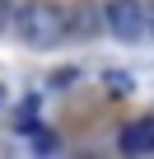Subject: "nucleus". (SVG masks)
Returning <instances> with one entry per match:
<instances>
[{"mask_svg": "<svg viewBox=\"0 0 154 159\" xmlns=\"http://www.w3.org/2000/svg\"><path fill=\"white\" fill-rule=\"evenodd\" d=\"M10 28L28 47H56L65 38V10H56L51 0H24L10 14Z\"/></svg>", "mask_w": 154, "mask_h": 159, "instance_id": "obj_1", "label": "nucleus"}, {"mask_svg": "<svg viewBox=\"0 0 154 159\" xmlns=\"http://www.w3.org/2000/svg\"><path fill=\"white\" fill-rule=\"evenodd\" d=\"M149 33H154V5H149Z\"/></svg>", "mask_w": 154, "mask_h": 159, "instance_id": "obj_7", "label": "nucleus"}, {"mask_svg": "<svg viewBox=\"0 0 154 159\" xmlns=\"http://www.w3.org/2000/svg\"><path fill=\"white\" fill-rule=\"evenodd\" d=\"M121 150H126V154H149V150H154V117H149V122H131V126L121 131Z\"/></svg>", "mask_w": 154, "mask_h": 159, "instance_id": "obj_4", "label": "nucleus"}, {"mask_svg": "<svg viewBox=\"0 0 154 159\" xmlns=\"http://www.w3.org/2000/svg\"><path fill=\"white\" fill-rule=\"evenodd\" d=\"M103 84H108L112 94H131V80H126L121 70H108V75H103Z\"/></svg>", "mask_w": 154, "mask_h": 159, "instance_id": "obj_5", "label": "nucleus"}, {"mask_svg": "<svg viewBox=\"0 0 154 159\" xmlns=\"http://www.w3.org/2000/svg\"><path fill=\"white\" fill-rule=\"evenodd\" d=\"M10 14H14V5H10V0H0V33L10 28Z\"/></svg>", "mask_w": 154, "mask_h": 159, "instance_id": "obj_6", "label": "nucleus"}, {"mask_svg": "<svg viewBox=\"0 0 154 159\" xmlns=\"http://www.w3.org/2000/svg\"><path fill=\"white\" fill-rule=\"evenodd\" d=\"M98 10H103V28L112 38H121V42H135L149 28V10L140 5V0H108V5H98Z\"/></svg>", "mask_w": 154, "mask_h": 159, "instance_id": "obj_2", "label": "nucleus"}, {"mask_svg": "<svg viewBox=\"0 0 154 159\" xmlns=\"http://www.w3.org/2000/svg\"><path fill=\"white\" fill-rule=\"evenodd\" d=\"M0 108H5V84H0Z\"/></svg>", "mask_w": 154, "mask_h": 159, "instance_id": "obj_8", "label": "nucleus"}, {"mask_svg": "<svg viewBox=\"0 0 154 159\" xmlns=\"http://www.w3.org/2000/svg\"><path fill=\"white\" fill-rule=\"evenodd\" d=\"M98 28H103V10H94V5H75V10H65V33L89 38V33H98Z\"/></svg>", "mask_w": 154, "mask_h": 159, "instance_id": "obj_3", "label": "nucleus"}]
</instances>
